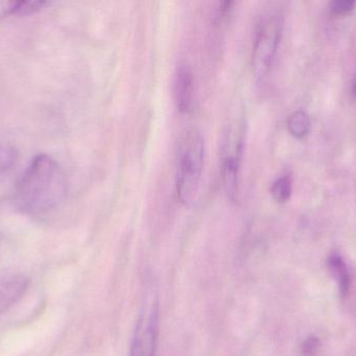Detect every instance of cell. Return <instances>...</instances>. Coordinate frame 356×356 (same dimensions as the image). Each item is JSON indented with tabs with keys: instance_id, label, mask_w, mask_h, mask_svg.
I'll return each instance as SVG.
<instances>
[{
	"instance_id": "cell-5",
	"label": "cell",
	"mask_w": 356,
	"mask_h": 356,
	"mask_svg": "<svg viewBox=\"0 0 356 356\" xmlns=\"http://www.w3.org/2000/svg\"><path fill=\"white\" fill-rule=\"evenodd\" d=\"M159 334L158 305L150 309L148 315H143L138 322L135 338L129 356H154Z\"/></svg>"
},
{
	"instance_id": "cell-11",
	"label": "cell",
	"mask_w": 356,
	"mask_h": 356,
	"mask_svg": "<svg viewBox=\"0 0 356 356\" xmlns=\"http://www.w3.org/2000/svg\"><path fill=\"white\" fill-rule=\"evenodd\" d=\"M19 158V152L14 146L0 144V175L10 171Z\"/></svg>"
},
{
	"instance_id": "cell-3",
	"label": "cell",
	"mask_w": 356,
	"mask_h": 356,
	"mask_svg": "<svg viewBox=\"0 0 356 356\" xmlns=\"http://www.w3.org/2000/svg\"><path fill=\"white\" fill-rule=\"evenodd\" d=\"M246 125L236 117L227 125L221 152V176L224 192L229 200H238L240 171L245 146Z\"/></svg>"
},
{
	"instance_id": "cell-8",
	"label": "cell",
	"mask_w": 356,
	"mask_h": 356,
	"mask_svg": "<svg viewBox=\"0 0 356 356\" xmlns=\"http://www.w3.org/2000/svg\"><path fill=\"white\" fill-rule=\"evenodd\" d=\"M327 265L330 273L334 276L337 284H338L340 296L345 298L348 295L351 286L350 274H349L346 263L341 255L332 253L328 257Z\"/></svg>"
},
{
	"instance_id": "cell-4",
	"label": "cell",
	"mask_w": 356,
	"mask_h": 356,
	"mask_svg": "<svg viewBox=\"0 0 356 356\" xmlns=\"http://www.w3.org/2000/svg\"><path fill=\"white\" fill-rule=\"evenodd\" d=\"M284 19L273 13L261 18L253 44L252 68L255 79L264 81L269 75L282 40Z\"/></svg>"
},
{
	"instance_id": "cell-10",
	"label": "cell",
	"mask_w": 356,
	"mask_h": 356,
	"mask_svg": "<svg viewBox=\"0 0 356 356\" xmlns=\"http://www.w3.org/2000/svg\"><path fill=\"white\" fill-rule=\"evenodd\" d=\"M272 198L280 204H284L292 196V180L289 176H284L276 180L271 186Z\"/></svg>"
},
{
	"instance_id": "cell-6",
	"label": "cell",
	"mask_w": 356,
	"mask_h": 356,
	"mask_svg": "<svg viewBox=\"0 0 356 356\" xmlns=\"http://www.w3.org/2000/svg\"><path fill=\"white\" fill-rule=\"evenodd\" d=\"M31 280L22 274L0 278V316L19 302L26 294Z\"/></svg>"
},
{
	"instance_id": "cell-1",
	"label": "cell",
	"mask_w": 356,
	"mask_h": 356,
	"mask_svg": "<svg viewBox=\"0 0 356 356\" xmlns=\"http://www.w3.org/2000/svg\"><path fill=\"white\" fill-rule=\"evenodd\" d=\"M67 180L62 167L47 154L31 159L15 186L13 203L23 215L40 217L56 209L66 198Z\"/></svg>"
},
{
	"instance_id": "cell-2",
	"label": "cell",
	"mask_w": 356,
	"mask_h": 356,
	"mask_svg": "<svg viewBox=\"0 0 356 356\" xmlns=\"http://www.w3.org/2000/svg\"><path fill=\"white\" fill-rule=\"evenodd\" d=\"M204 163V139L198 130L186 131L178 144L175 185L178 199L190 206L196 198Z\"/></svg>"
},
{
	"instance_id": "cell-7",
	"label": "cell",
	"mask_w": 356,
	"mask_h": 356,
	"mask_svg": "<svg viewBox=\"0 0 356 356\" xmlns=\"http://www.w3.org/2000/svg\"><path fill=\"white\" fill-rule=\"evenodd\" d=\"M175 102L178 111L188 113L194 102V77L190 67L179 65L175 81Z\"/></svg>"
},
{
	"instance_id": "cell-9",
	"label": "cell",
	"mask_w": 356,
	"mask_h": 356,
	"mask_svg": "<svg viewBox=\"0 0 356 356\" xmlns=\"http://www.w3.org/2000/svg\"><path fill=\"white\" fill-rule=\"evenodd\" d=\"M288 129L293 137L302 139L309 134L311 129L309 115L302 110L295 111L289 116Z\"/></svg>"
},
{
	"instance_id": "cell-14",
	"label": "cell",
	"mask_w": 356,
	"mask_h": 356,
	"mask_svg": "<svg viewBox=\"0 0 356 356\" xmlns=\"http://www.w3.org/2000/svg\"><path fill=\"white\" fill-rule=\"evenodd\" d=\"M353 94L356 98V77H355V79H353Z\"/></svg>"
},
{
	"instance_id": "cell-13",
	"label": "cell",
	"mask_w": 356,
	"mask_h": 356,
	"mask_svg": "<svg viewBox=\"0 0 356 356\" xmlns=\"http://www.w3.org/2000/svg\"><path fill=\"white\" fill-rule=\"evenodd\" d=\"M321 347V342L317 336H311L303 342L302 353L303 355L312 356L315 355Z\"/></svg>"
},
{
	"instance_id": "cell-12",
	"label": "cell",
	"mask_w": 356,
	"mask_h": 356,
	"mask_svg": "<svg viewBox=\"0 0 356 356\" xmlns=\"http://www.w3.org/2000/svg\"><path fill=\"white\" fill-rule=\"evenodd\" d=\"M355 1L351 0H336L330 2V10L334 15H345L355 8Z\"/></svg>"
}]
</instances>
